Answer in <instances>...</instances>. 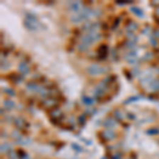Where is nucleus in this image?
I'll return each mask as SVG.
<instances>
[{"label": "nucleus", "instance_id": "c85d7f7f", "mask_svg": "<svg viewBox=\"0 0 159 159\" xmlns=\"http://www.w3.org/2000/svg\"><path fill=\"white\" fill-rule=\"evenodd\" d=\"M152 89L155 90V91H158L159 90V80L155 81V83L152 84Z\"/></svg>", "mask_w": 159, "mask_h": 159}, {"label": "nucleus", "instance_id": "393cba45", "mask_svg": "<svg viewBox=\"0 0 159 159\" xmlns=\"http://www.w3.org/2000/svg\"><path fill=\"white\" fill-rule=\"evenodd\" d=\"M79 123L81 124V125H84V124L86 123V115L85 113H83V115L79 117Z\"/></svg>", "mask_w": 159, "mask_h": 159}, {"label": "nucleus", "instance_id": "2eb2a0df", "mask_svg": "<svg viewBox=\"0 0 159 159\" xmlns=\"http://www.w3.org/2000/svg\"><path fill=\"white\" fill-rule=\"evenodd\" d=\"M126 30L128 31V33H134V31L138 30V25L134 21H130V23L128 25H126Z\"/></svg>", "mask_w": 159, "mask_h": 159}, {"label": "nucleus", "instance_id": "a878e982", "mask_svg": "<svg viewBox=\"0 0 159 159\" xmlns=\"http://www.w3.org/2000/svg\"><path fill=\"white\" fill-rule=\"evenodd\" d=\"M125 47H127V48H135V47H136V42L128 39L127 42H125Z\"/></svg>", "mask_w": 159, "mask_h": 159}, {"label": "nucleus", "instance_id": "dca6fc26", "mask_svg": "<svg viewBox=\"0 0 159 159\" xmlns=\"http://www.w3.org/2000/svg\"><path fill=\"white\" fill-rule=\"evenodd\" d=\"M82 102H83L86 106H91V105L93 104V99L88 96H82Z\"/></svg>", "mask_w": 159, "mask_h": 159}, {"label": "nucleus", "instance_id": "2f4dec72", "mask_svg": "<svg viewBox=\"0 0 159 159\" xmlns=\"http://www.w3.org/2000/svg\"><path fill=\"white\" fill-rule=\"evenodd\" d=\"M119 22H120V18H117L116 19V22H113V29H117Z\"/></svg>", "mask_w": 159, "mask_h": 159}, {"label": "nucleus", "instance_id": "f8f14e48", "mask_svg": "<svg viewBox=\"0 0 159 159\" xmlns=\"http://www.w3.org/2000/svg\"><path fill=\"white\" fill-rule=\"evenodd\" d=\"M27 89L30 90V91H38L40 89V86L35 82H30V83L27 84Z\"/></svg>", "mask_w": 159, "mask_h": 159}, {"label": "nucleus", "instance_id": "4c0bfd02", "mask_svg": "<svg viewBox=\"0 0 159 159\" xmlns=\"http://www.w3.org/2000/svg\"><path fill=\"white\" fill-rule=\"evenodd\" d=\"M101 159H106V158H105V157H103V158H101Z\"/></svg>", "mask_w": 159, "mask_h": 159}, {"label": "nucleus", "instance_id": "ddd939ff", "mask_svg": "<svg viewBox=\"0 0 159 159\" xmlns=\"http://www.w3.org/2000/svg\"><path fill=\"white\" fill-rule=\"evenodd\" d=\"M140 99H144V96H130L128 99H126L125 101H124V104L127 105L130 104V103H133V102H136V101L140 100Z\"/></svg>", "mask_w": 159, "mask_h": 159}, {"label": "nucleus", "instance_id": "20e7f679", "mask_svg": "<svg viewBox=\"0 0 159 159\" xmlns=\"http://www.w3.org/2000/svg\"><path fill=\"white\" fill-rule=\"evenodd\" d=\"M107 68L106 67H102V66L98 65V64H92V65H90L89 67H88L87 71L88 73L90 74V76H101V74H104L107 72Z\"/></svg>", "mask_w": 159, "mask_h": 159}, {"label": "nucleus", "instance_id": "473e14b6", "mask_svg": "<svg viewBox=\"0 0 159 159\" xmlns=\"http://www.w3.org/2000/svg\"><path fill=\"white\" fill-rule=\"evenodd\" d=\"M111 159H121V154L119 153H116L115 155L111 156Z\"/></svg>", "mask_w": 159, "mask_h": 159}, {"label": "nucleus", "instance_id": "cd10ccee", "mask_svg": "<svg viewBox=\"0 0 159 159\" xmlns=\"http://www.w3.org/2000/svg\"><path fill=\"white\" fill-rule=\"evenodd\" d=\"M18 144H22V145H25V144H28V143H30L31 142V140L30 139H27V140H23V138H21L20 140H18V141H16Z\"/></svg>", "mask_w": 159, "mask_h": 159}, {"label": "nucleus", "instance_id": "412c9836", "mask_svg": "<svg viewBox=\"0 0 159 159\" xmlns=\"http://www.w3.org/2000/svg\"><path fill=\"white\" fill-rule=\"evenodd\" d=\"M113 117H115V120H117V121H122L123 120V115L119 110L113 111Z\"/></svg>", "mask_w": 159, "mask_h": 159}, {"label": "nucleus", "instance_id": "1a4fd4ad", "mask_svg": "<svg viewBox=\"0 0 159 159\" xmlns=\"http://www.w3.org/2000/svg\"><path fill=\"white\" fill-rule=\"evenodd\" d=\"M18 69H19V72H20L22 76H27V74L30 72V66L28 65L27 62L23 61L18 65Z\"/></svg>", "mask_w": 159, "mask_h": 159}, {"label": "nucleus", "instance_id": "f3484780", "mask_svg": "<svg viewBox=\"0 0 159 159\" xmlns=\"http://www.w3.org/2000/svg\"><path fill=\"white\" fill-rule=\"evenodd\" d=\"M3 105H4V107H5L6 109H8V110H12V109L15 107V103L13 102V101H11V100H4L3 101Z\"/></svg>", "mask_w": 159, "mask_h": 159}, {"label": "nucleus", "instance_id": "7ed1b4c3", "mask_svg": "<svg viewBox=\"0 0 159 159\" xmlns=\"http://www.w3.org/2000/svg\"><path fill=\"white\" fill-rule=\"evenodd\" d=\"M91 15H94V12L93 10L91 8H84L83 11L79 14H76L71 17V21L73 23H80V22H83L85 21L86 19L89 18Z\"/></svg>", "mask_w": 159, "mask_h": 159}, {"label": "nucleus", "instance_id": "423d86ee", "mask_svg": "<svg viewBox=\"0 0 159 159\" xmlns=\"http://www.w3.org/2000/svg\"><path fill=\"white\" fill-rule=\"evenodd\" d=\"M14 124L15 126H16L17 130H25V128L29 126V123H28L23 118H16V119L14 120Z\"/></svg>", "mask_w": 159, "mask_h": 159}, {"label": "nucleus", "instance_id": "9b49d317", "mask_svg": "<svg viewBox=\"0 0 159 159\" xmlns=\"http://www.w3.org/2000/svg\"><path fill=\"white\" fill-rule=\"evenodd\" d=\"M130 12H132L133 14L136 15L137 17H140V18L144 17V13H143V11L141 10L140 8H137V6H132V8H130Z\"/></svg>", "mask_w": 159, "mask_h": 159}, {"label": "nucleus", "instance_id": "0eeeda50", "mask_svg": "<svg viewBox=\"0 0 159 159\" xmlns=\"http://www.w3.org/2000/svg\"><path fill=\"white\" fill-rule=\"evenodd\" d=\"M42 105H44V107L47 109L54 108V107L57 106V101L55 100L54 98H47L42 101Z\"/></svg>", "mask_w": 159, "mask_h": 159}, {"label": "nucleus", "instance_id": "5701e85b", "mask_svg": "<svg viewBox=\"0 0 159 159\" xmlns=\"http://www.w3.org/2000/svg\"><path fill=\"white\" fill-rule=\"evenodd\" d=\"M136 57H137V52L135 50L130 51L127 53V55H126V59H136Z\"/></svg>", "mask_w": 159, "mask_h": 159}, {"label": "nucleus", "instance_id": "4be33fe9", "mask_svg": "<svg viewBox=\"0 0 159 159\" xmlns=\"http://www.w3.org/2000/svg\"><path fill=\"white\" fill-rule=\"evenodd\" d=\"M147 134H149V135H157V134H159V128H157V127L150 128V130H147Z\"/></svg>", "mask_w": 159, "mask_h": 159}, {"label": "nucleus", "instance_id": "f03ea898", "mask_svg": "<svg viewBox=\"0 0 159 159\" xmlns=\"http://www.w3.org/2000/svg\"><path fill=\"white\" fill-rule=\"evenodd\" d=\"M23 25L25 27V29L30 30V31H36L39 28V22H38V19L35 15L27 14L25 18L23 19Z\"/></svg>", "mask_w": 159, "mask_h": 159}, {"label": "nucleus", "instance_id": "a211bd4d", "mask_svg": "<svg viewBox=\"0 0 159 159\" xmlns=\"http://www.w3.org/2000/svg\"><path fill=\"white\" fill-rule=\"evenodd\" d=\"M115 125H116V121L113 119H107L104 121V126L106 128H108V130H110V128L113 127Z\"/></svg>", "mask_w": 159, "mask_h": 159}, {"label": "nucleus", "instance_id": "72a5a7b5", "mask_svg": "<svg viewBox=\"0 0 159 159\" xmlns=\"http://www.w3.org/2000/svg\"><path fill=\"white\" fill-rule=\"evenodd\" d=\"M154 37H155L156 39H159V30H155V31H154Z\"/></svg>", "mask_w": 159, "mask_h": 159}, {"label": "nucleus", "instance_id": "b1692460", "mask_svg": "<svg viewBox=\"0 0 159 159\" xmlns=\"http://www.w3.org/2000/svg\"><path fill=\"white\" fill-rule=\"evenodd\" d=\"M150 42H151V45L153 47H157L158 46V40L154 37V35H151L150 36Z\"/></svg>", "mask_w": 159, "mask_h": 159}, {"label": "nucleus", "instance_id": "c756f323", "mask_svg": "<svg viewBox=\"0 0 159 159\" xmlns=\"http://www.w3.org/2000/svg\"><path fill=\"white\" fill-rule=\"evenodd\" d=\"M8 158L10 159H18L17 155L15 154V152H10V154H8Z\"/></svg>", "mask_w": 159, "mask_h": 159}, {"label": "nucleus", "instance_id": "bb28decb", "mask_svg": "<svg viewBox=\"0 0 159 159\" xmlns=\"http://www.w3.org/2000/svg\"><path fill=\"white\" fill-rule=\"evenodd\" d=\"M71 147L72 149L74 150V151H76V152H79V153H81L82 151H83V149H82L81 147H79L76 143H72V145H71Z\"/></svg>", "mask_w": 159, "mask_h": 159}, {"label": "nucleus", "instance_id": "c9c22d12", "mask_svg": "<svg viewBox=\"0 0 159 159\" xmlns=\"http://www.w3.org/2000/svg\"><path fill=\"white\" fill-rule=\"evenodd\" d=\"M155 14L157 15V17H158V18H156V21H157V20H159V6H158V8H156Z\"/></svg>", "mask_w": 159, "mask_h": 159}, {"label": "nucleus", "instance_id": "9d476101", "mask_svg": "<svg viewBox=\"0 0 159 159\" xmlns=\"http://www.w3.org/2000/svg\"><path fill=\"white\" fill-rule=\"evenodd\" d=\"M50 117L52 120H56V121H59V120L63 119L64 115L59 109H54V110H52L50 113Z\"/></svg>", "mask_w": 159, "mask_h": 159}, {"label": "nucleus", "instance_id": "e433bc0d", "mask_svg": "<svg viewBox=\"0 0 159 159\" xmlns=\"http://www.w3.org/2000/svg\"><path fill=\"white\" fill-rule=\"evenodd\" d=\"M147 31H150V27H145V29H144V30H143V31H142V33H143V34H145V33H147Z\"/></svg>", "mask_w": 159, "mask_h": 159}, {"label": "nucleus", "instance_id": "6e6552de", "mask_svg": "<svg viewBox=\"0 0 159 159\" xmlns=\"http://www.w3.org/2000/svg\"><path fill=\"white\" fill-rule=\"evenodd\" d=\"M102 136L104 137L105 140H113L116 138V134L113 133V130H108V128H105L104 130L102 132Z\"/></svg>", "mask_w": 159, "mask_h": 159}, {"label": "nucleus", "instance_id": "f704fd0d", "mask_svg": "<svg viewBox=\"0 0 159 159\" xmlns=\"http://www.w3.org/2000/svg\"><path fill=\"white\" fill-rule=\"evenodd\" d=\"M128 64H135L136 63V59H127Z\"/></svg>", "mask_w": 159, "mask_h": 159}, {"label": "nucleus", "instance_id": "39448f33", "mask_svg": "<svg viewBox=\"0 0 159 159\" xmlns=\"http://www.w3.org/2000/svg\"><path fill=\"white\" fill-rule=\"evenodd\" d=\"M68 8H69V11H71V12H74L76 14H79V13H81L82 11H83L84 6L80 1H72L69 3Z\"/></svg>", "mask_w": 159, "mask_h": 159}, {"label": "nucleus", "instance_id": "7c9ffc66", "mask_svg": "<svg viewBox=\"0 0 159 159\" xmlns=\"http://www.w3.org/2000/svg\"><path fill=\"white\" fill-rule=\"evenodd\" d=\"M19 159H30V156L25 153H22L20 156H19Z\"/></svg>", "mask_w": 159, "mask_h": 159}, {"label": "nucleus", "instance_id": "f257e3e1", "mask_svg": "<svg viewBox=\"0 0 159 159\" xmlns=\"http://www.w3.org/2000/svg\"><path fill=\"white\" fill-rule=\"evenodd\" d=\"M101 35L98 33H87L86 35H84L81 38V44L78 46V49L80 51L87 50L88 47L91 46L94 42H96L98 39H100Z\"/></svg>", "mask_w": 159, "mask_h": 159}, {"label": "nucleus", "instance_id": "aec40b11", "mask_svg": "<svg viewBox=\"0 0 159 159\" xmlns=\"http://www.w3.org/2000/svg\"><path fill=\"white\" fill-rule=\"evenodd\" d=\"M2 91H3L5 94H8V96H15V94H16L12 88H3V89H2Z\"/></svg>", "mask_w": 159, "mask_h": 159}, {"label": "nucleus", "instance_id": "4468645a", "mask_svg": "<svg viewBox=\"0 0 159 159\" xmlns=\"http://www.w3.org/2000/svg\"><path fill=\"white\" fill-rule=\"evenodd\" d=\"M106 55H107V46L102 45L100 47V49H99V57L100 59H104Z\"/></svg>", "mask_w": 159, "mask_h": 159}, {"label": "nucleus", "instance_id": "6ab92c4d", "mask_svg": "<svg viewBox=\"0 0 159 159\" xmlns=\"http://www.w3.org/2000/svg\"><path fill=\"white\" fill-rule=\"evenodd\" d=\"M11 149H12V147H11L8 143H2L1 144V153H8V152L11 151Z\"/></svg>", "mask_w": 159, "mask_h": 159}]
</instances>
